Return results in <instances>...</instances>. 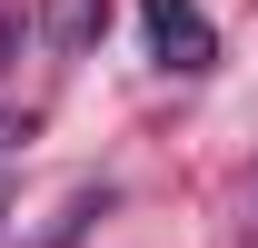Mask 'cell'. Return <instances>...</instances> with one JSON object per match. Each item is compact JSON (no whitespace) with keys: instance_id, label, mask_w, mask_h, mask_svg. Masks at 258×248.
Instances as JSON below:
<instances>
[{"instance_id":"obj_3","label":"cell","mask_w":258,"mask_h":248,"mask_svg":"<svg viewBox=\"0 0 258 248\" xmlns=\"http://www.w3.org/2000/svg\"><path fill=\"white\" fill-rule=\"evenodd\" d=\"M0 209H10V179H0Z\"/></svg>"},{"instance_id":"obj_1","label":"cell","mask_w":258,"mask_h":248,"mask_svg":"<svg viewBox=\"0 0 258 248\" xmlns=\"http://www.w3.org/2000/svg\"><path fill=\"white\" fill-rule=\"evenodd\" d=\"M139 30H149V60L159 70H209L219 60V30L199 0H139Z\"/></svg>"},{"instance_id":"obj_2","label":"cell","mask_w":258,"mask_h":248,"mask_svg":"<svg viewBox=\"0 0 258 248\" xmlns=\"http://www.w3.org/2000/svg\"><path fill=\"white\" fill-rule=\"evenodd\" d=\"M50 30H60V40H90V30H99V0H60V20H50Z\"/></svg>"}]
</instances>
